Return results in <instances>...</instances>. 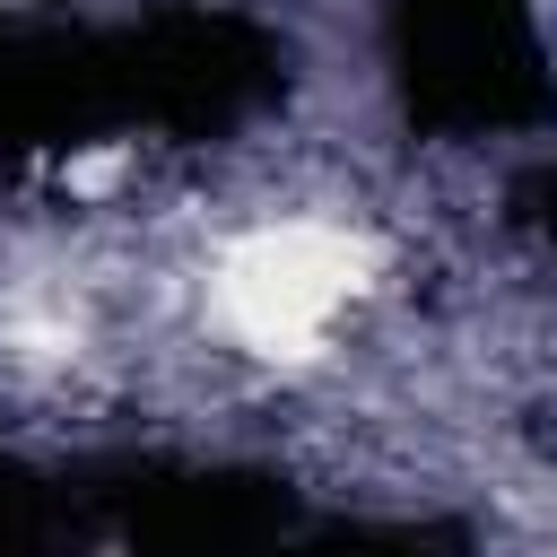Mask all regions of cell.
Masks as SVG:
<instances>
[{"mask_svg": "<svg viewBox=\"0 0 557 557\" xmlns=\"http://www.w3.org/2000/svg\"><path fill=\"white\" fill-rule=\"evenodd\" d=\"M383 252L348 218H270L244 226L209 270L218 331L261 366H313L366 305Z\"/></svg>", "mask_w": 557, "mask_h": 557, "instance_id": "cell-1", "label": "cell"}]
</instances>
